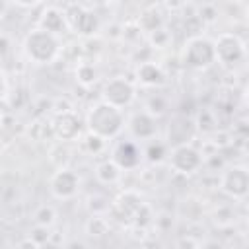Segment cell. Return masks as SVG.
I'll return each instance as SVG.
<instances>
[{"label":"cell","mask_w":249,"mask_h":249,"mask_svg":"<svg viewBox=\"0 0 249 249\" xmlns=\"http://www.w3.org/2000/svg\"><path fill=\"white\" fill-rule=\"evenodd\" d=\"M121 175H123V169L113 160H103L95 165V179L101 185H115L119 183Z\"/></svg>","instance_id":"obj_17"},{"label":"cell","mask_w":249,"mask_h":249,"mask_svg":"<svg viewBox=\"0 0 249 249\" xmlns=\"http://www.w3.org/2000/svg\"><path fill=\"white\" fill-rule=\"evenodd\" d=\"M144 156H146L150 161H161L163 156H167V152H165V144L156 142V140H150L148 148L144 150Z\"/></svg>","instance_id":"obj_24"},{"label":"cell","mask_w":249,"mask_h":249,"mask_svg":"<svg viewBox=\"0 0 249 249\" xmlns=\"http://www.w3.org/2000/svg\"><path fill=\"white\" fill-rule=\"evenodd\" d=\"M76 80H78L82 86H86V88L93 86V84L99 80V70H97V66H95L93 62H80V64L76 66Z\"/></svg>","instance_id":"obj_18"},{"label":"cell","mask_w":249,"mask_h":249,"mask_svg":"<svg viewBox=\"0 0 249 249\" xmlns=\"http://www.w3.org/2000/svg\"><path fill=\"white\" fill-rule=\"evenodd\" d=\"M220 191L233 200H243L249 193L247 167L245 165H230L220 177Z\"/></svg>","instance_id":"obj_7"},{"label":"cell","mask_w":249,"mask_h":249,"mask_svg":"<svg viewBox=\"0 0 249 249\" xmlns=\"http://www.w3.org/2000/svg\"><path fill=\"white\" fill-rule=\"evenodd\" d=\"M6 53H10V39L6 35H0V56H4Z\"/></svg>","instance_id":"obj_26"},{"label":"cell","mask_w":249,"mask_h":249,"mask_svg":"<svg viewBox=\"0 0 249 249\" xmlns=\"http://www.w3.org/2000/svg\"><path fill=\"white\" fill-rule=\"evenodd\" d=\"M56 220V210L51 204H41L35 212H33V222L37 228H45L49 230Z\"/></svg>","instance_id":"obj_19"},{"label":"cell","mask_w":249,"mask_h":249,"mask_svg":"<svg viewBox=\"0 0 249 249\" xmlns=\"http://www.w3.org/2000/svg\"><path fill=\"white\" fill-rule=\"evenodd\" d=\"M64 16H66V25L68 29H72L78 35H93L99 29V19L93 12L86 10L84 6L78 4H70L64 8Z\"/></svg>","instance_id":"obj_9"},{"label":"cell","mask_w":249,"mask_h":249,"mask_svg":"<svg viewBox=\"0 0 249 249\" xmlns=\"http://www.w3.org/2000/svg\"><path fill=\"white\" fill-rule=\"evenodd\" d=\"M165 109H167V101H165V97H161V95H152L150 99H148V103H146V109L144 111H148L152 117H160V115H163L165 113Z\"/></svg>","instance_id":"obj_23"},{"label":"cell","mask_w":249,"mask_h":249,"mask_svg":"<svg viewBox=\"0 0 249 249\" xmlns=\"http://www.w3.org/2000/svg\"><path fill=\"white\" fill-rule=\"evenodd\" d=\"M6 12H8V4L4 0H0V19L6 16Z\"/></svg>","instance_id":"obj_28"},{"label":"cell","mask_w":249,"mask_h":249,"mask_svg":"<svg viewBox=\"0 0 249 249\" xmlns=\"http://www.w3.org/2000/svg\"><path fill=\"white\" fill-rule=\"evenodd\" d=\"M37 27H41V29L53 33V35H60L62 31L68 29L64 10H60V8H56V6L45 8L43 14H41V19H39V25H37Z\"/></svg>","instance_id":"obj_15"},{"label":"cell","mask_w":249,"mask_h":249,"mask_svg":"<svg viewBox=\"0 0 249 249\" xmlns=\"http://www.w3.org/2000/svg\"><path fill=\"white\" fill-rule=\"evenodd\" d=\"M105 142H107V140H103V138H99V136L88 132V134L82 138V148H84L86 154L97 156V154H101V152L105 150Z\"/></svg>","instance_id":"obj_22"},{"label":"cell","mask_w":249,"mask_h":249,"mask_svg":"<svg viewBox=\"0 0 249 249\" xmlns=\"http://www.w3.org/2000/svg\"><path fill=\"white\" fill-rule=\"evenodd\" d=\"M86 128L89 134H95L103 140L117 138L124 128V115L121 109L105 101H97L86 115Z\"/></svg>","instance_id":"obj_1"},{"label":"cell","mask_w":249,"mask_h":249,"mask_svg":"<svg viewBox=\"0 0 249 249\" xmlns=\"http://www.w3.org/2000/svg\"><path fill=\"white\" fill-rule=\"evenodd\" d=\"M136 97V88L130 80L123 78V76H115L105 80L103 88H101V101L117 107V109H124L128 107Z\"/></svg>","instance_id":"obj_5"},{"label":"cell","mask_w":249,"mask_h":249,"mask_svg":"<svg viewBox=\"0 0 249 249\" xmlns=\"http://www.w3.org/2000/svg\"><path fill=\"white\" fill-rule=\"evenodd\" d=\"M193 123H195V128H198V130H202V132H210V130H214L216 124H218L216 115H214V111H210V109H202V111L196 115V119H195Z\"/></svg>","instance_id":"obj_21"},{"label":"cell","mask_w":249,"mask_h":249,"mask_svg":"<svg viewBox=\"0 0 249 249\" xmlns=\"http://www.w3.org/2000/svg\"><path fill=\"white\" fill-rule=\"evenodd\" d=\"M142 208H144L142 198H140L136 193L126 191V193L119 195V198L111 204L109 210L113 212V216H119L121 220L126 218V224H130V222H134V218L138 216V212H140Z\"/></svg>","instance_id":"obj_12"},{"label":"cell","mask_w":249,"mask_h":249,"mask_svg":"<svg viewBox=\"0 0 249 249\" xmlns=\"http://www.w3.org/2000/svg\"><path fill=\"white\" fill-rule=\"evenodd\" d=\"M49 189H51V195L54 198H58V200H70L80 191V175L76 171H72L70 167L56 169L51 175V179H49Z\"/></svg>","instance_id":"obj_10"},{"label":"cell","mask_w":249,"mask_h":249,"mask_svg":"<svg viewBox=\"0 0 249 249\" xmlns=\"http://www.w3.org/2000/svg\"><path fill=\"white\" fill-rule=\"evenodd\" d=\"M121 169H134L142 161V150L132 140H123L115 146L113 158H111Z\"/></svg>","instance_id":"obj_14"},{"label":"cell","mask_w":249,"mask_h":249,"mask_svg":"<svg viewBox=\"0 0 249 249\" xmlns=\"http://www.w3.org/2000/svg\"><path fill=\"white\" fill-rule=\"evenodd\" d=\"M82 128H84V123H82L80 115L74 113V111H70V109L58 111L54 115V119L51 121V132L60 142L78 140L82 136Z\"/></svg>","instance_id":"obj_8"},{"label":"cell","mask_w":249,"mask_h":249,"mask_svg":"<svg viewBox=\"0 0 249 249\" xmlns=\"http://www.w3.org/2000/svg\"><path fill=\"white\" fill-rule=\"evenodd\" d=\"M6 88H8V82H6V74L0 70V97L6 93Z\"/></svg>","instance_id":"obj_27"},{"label":"cell","mask_w":249,"mask_h":249,"mask_svg":"<svg viewBox=\"0 0 249 249\" xmlns=\"http://www.w3.org/2000/svg\"><path fill=\"white\" fill-rule=\"evenodd\" d=\"M169 165L173 171L181 173V175H193L202 167V154L198 148H195L193 144H179V146H171L169 150Z\"/></svg>","instance_id":"obj_6"},{"label":"cell","mask_w":249,"mask_h":249,"mask_svg":"<svg viewBox=\"0 0 249 249\" xmlns=\"http://www.w3.org/2000/svg\"><path fill=\"white\" fill-rule=\"evenodd\" d=\"M136 78L142 86H148V88H158L165 82V72L163 68L154 62V60H146V62H140L138 68H136Z\"/></svg>","instance_id":"obj_16"},{"label":"cell","mask_w":249,"mask_h":249,"mask_svg":"<svg viewBox=\"0 0 249 249\" xmlns=\"http://www.w3.org/2000/svg\"><path fill=\"white\" fill-rule=\"evenodd\" d=\"M16 249H41V245H39L33 237H23V239L16 245Z\"/></svg>","instance_id":"obj_25"},{"label":"cell","mask_w":249,"mask_h":249,"mask_svg":"<svg viewBox=\"0 0 249 249\" xmlns=\"http://www.w3.org/2000/svg\"><path fill=\"white\" fill-rule=\"evenodd\" d=\"M216 60L226 68H235L245 60V43L235 33H222L214 41Z\"/></svg>","instance_id":"obj_4"},{"label":"cell","mask_w":249,"mask_h":249,"mask_svg":"<svg viewBox=\"0 0 249 249\" xmlns=\"http://www.w3.org/2000/svg\"><path fill=\"white\" fill-rule=\"evenodd\" d=\"M21 51L25 58L33 64H51L62 51V43L58 35H53L41 27H33L25 33L21 41Z\"/></svg>","instance_id":"obj_2"},{"label":"cell","mask_w":249,"mask_h":249,"mask_svg":"<svg viewBox=\"0 0 249 249\" xmlns=\"http://www.w3.org/2000/svg\"><path fill=\"white\" fill-rule=\"evenodd\" d=\"M183 62L195 70H204V68L212 66L216 62L214 41L208 37H202V35L191 37L183 49Z\"/></svg>","instance_id":"obj_3"},{"label":"cell","mask_w":249,"mask_h":249,"mask_svg":"<svg viewBox=\"0 0 249 249\" xmlns=\"http://www.w3.org/2000/svg\"><path fill=\"white\" fill-rule=\"evenodd\" d=\"M109 231V222L103 218V216H97L93 214L88 222H86V233L91 235V237H101Z\"/></svg>","instance_id":"obj_20"},{"label":"cell","mask_w":249,"mask_h":249,"mask_svg":"<svg viewBox=\"0 0 249 249\" xmlns=\"http://www.w3.org/2000/svg\"><path fill=\"white\" fill-rule=\"evenodd\" d=\"M126 126H128V132L132 134V138H136V140H154L158 134V121L148 111L132 113L130 119L126 121Z\"/></svg>","instance_id":"obj_11"},{"label":"cell","mask_w":249,"mask_h":249,"mask_svg":"<svg viewBox=\"0 0 249 249\" xmlns=\"http://www.w3.org/2000/svg\"><path fill=\"white\" fill-rule=\"evenodd\" d=\"M0 124H2V115H0Z\"/></svg>","instance_id":"obj_29"},{"label":"cell","mask_w":249,"mask_h":249,"mask_svg":"<svg viewBox=\"0 0 249 249\" xmlns=\"http://www.w3.org/2000/svg\"><path fill=\"white\" fill-rule=\"evenodd\" d=\"M195 123L193 119L185 117V115H175L169 124H167V142L173 146L179 144H191L193 136H195Z\"/></svg>","instance_id":"obj_13"}]
</instances>
